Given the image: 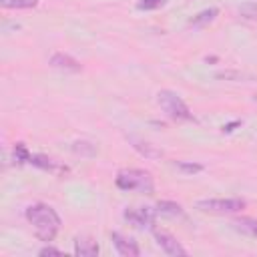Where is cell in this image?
Masks as SVG:
<instances>
[{
	"label": "cell",
	"instance_id": "ac0fdd59",
	"mask_svg": "<svg viewBox=\"0 0 257 257\" xmlns=\"http://www.w3.org/2000/svg\"><path fill=\"white\" fill-rule=\"evenodd\" d=\"M167 4V0H137V10L149 12V10H159Z\"/></svg>",
	"mask_w": 257,
	"mask_h": 257
},
{
	"label": "cell",
	"instance_id": "7a4b0ae2",
	"mask_svg": "<svg viewBox=\"0 0 257 257\" xmlns=\"http://www.w3.org/2000/svg\"><path fill=\"white\" fill-rule=\"evenodd\" d=\"M114 185L120 191H141L145 195L155 193V181L149 171L143 169H122L114 177Z\"/></svg>",
	"mask_w": 257,
	"mask_h": 257
},
{
	"label": "cell",
	"instance_id": "7402d4cb",
	"mask_svg": "<svg viewBox=\"0 0 257 257\" xmlns=\"http://www.w3.org/2000/svg\"><path fill=\"white\" fill-rule=\"evenodd\" d=\"M253 100H255V102H257V94H255V96H253Z\"/></svg>",
	"mask_w": 257,
	"mask_h": 257
},
{
	"label": "cell",
	"instance_id": "d6986e66",
	"mask_svg": "<svg viewBox=\"0 0 257 257\" xmlns=\"http://www.w3.org/2000/svg\"><path fill=\"white\" fill-rule=\"evenodd\" d=\"M239 14L247 20H257V2H247L239 6Z\"/></svg>",
	"mask_w": 257,
	"mask_h": 257
},
{
	"label": "cell",
	"instance_id": "5bb4252c",
	"mask_svg": "<svg viewBox=\"0 0 257 257\" xmlns=\"http://www.w3.org/2000/svg\"><path fill=\"white\" fill-rule=\"evenodd\" d=\"M233 227L239 229L241 233H247L251 237H257V219H251V217H239L233 221Z\"/></svg>",
	"mask_w": 257,
	"mask_h": 257
},
{
	"label": "cell",
	"instance_id": "8fae6325",
	"mask_svg": "<svg viewBox=\"0 0 257 257\" xmlns=\"http://www.w3.org/2000/svg\"><path fill=\"white\" fill-rule=\"evenodd\" d=\"M98 251H100V247L94 239H90V237H76L74 239V255L94 257V255H98Z\"/></svg>",
	"mask_w": 257,
	"mask_h": 257
},
{
	"label": "cell",
	"instance_id": "277c9868",
	"mask_svg": "<svg viewBox=\"0 0 257 257\" xmlns=\"http://www.w3.org/2000/svg\"><path fill=\"white\" fill-rule=\"evenodd\" d=\"M195 207L199 211L205 213H239L247 207L245 199L239 197H231V199H201L195 203Z\"/></svg>",
	"mask_w": 257,
	"mask_h": 257
},
{
	"label": "cell",
	"instance_id": "4fadbf2b",
	"mask_svg": "<svg viewBox=\"0 0 257 257\" xmlns=\"http://www.w3.org/2000/svg\"><path fill=\"white\" fill-rule=\"evenodd\" d=\"M155 209H157V213L167 215V217H183L185 215L183 207L179 203H175V201H159Z\"/></svg>",
	"mask_w": 257,
	"mask_h": 257
},
{
	"label": "cell",
	"instance_id": "30bf717a",
	"mask_svg": "<svg viewBox=\"0 0 257 257\" xmlns=\"http://www.w3.org/2000/svg\"><path fill=\"white\" fill-rule=\"evenodd\" d=\"M128 143L133 145V149L139 153V155H143L145 159H161L163 157V151L161 149H157L155 145H151V143H147V141H143V139H139V137H128Z\"/></svg>",
	"mask_w": 257,
	"mask_h": 257
},
{
	"label": "cell",
	"instance_id": "ba28073f",
	"mask_svg": "<svg viewBox=\"0 0 257 257\" xmlns=\"http://www.w3.org/2000/svg\"><path fill=\"white\" fill-rule=\"evenodd\" d=\"M48 64L56 70H62V72H80L82 70V64L70 56V54H64V52H54L48 60Z\"/></svg>",
	"mask_w": 257,
	"mask_h": 257
},
{
	"label": "cell",
	"instance_id": "52a82bcc",
	"mask_svg": "<svg viewBox=\"0 0 257 257\" xmlns=\"http://www.w3.org/2000/svg\"><path fill=\"white\" fill-rule=\"evenodd\" d=\"M110 241H112L116 253L122 255V257H139L141 255L139 243L135 239H131V237H124L122 233H116V231L110 233Z\"/></svg>",
	"mask_w": 257,
	"mask_h": 257
},
{
	"label": "cell",
	"instance_id": "9c48e42d",
	"mask_svg": "<svg viewBox=\"0 0 257 257\" xmlns=\"http://www.w3.org/2000/svg\"><path fill=\"white\" fill-rule=\"evenodd\" d=\"M30 165L36 167V169L54 173V175H62V173L68 171L64 165H60L58 161H54L52 157H46V155H32V157H30Z\"/></svg>",
	"mask_w": 257,
	"mask_h": 257
},
{
	"label": "cell",
	"instance_id": "2e32d148",
	"mask_svg": "<svg viewBox=\"0 0 257 257\" xmlns=\"http://www.w3.org/2000/svg\"><path fill=\"white\" fill-rule=\"evenodd\" d=\"M0 6L6 10H26L38 6V0H0Z\"/></svg>",
	"mask_w": 257,
	"mask_h": 257
},
{
	"label": "cell",
	"instance_id": "6da1fadb",
	"mask_svg": "<svg viewBox=\"0 0 257 257\" xmlns=\"http://www.w3.org/2000/svg\"><path fill=\"white\" fill-rule=\"evenodd\" d=\"M24 215H26V221L32 225L34 235H36L38 241H44V243L54 241V237L60 231L62 221H60L58 213L50 205H46V203H34L30 207H26Z\"/></svg>",
	"mask_w": 257,
	"mask_h": 257
},
{
	"label": "cell",
	"instance_id": "8992f818",
	"mask_svg": "<svg viewBox=\"0 0 257 257\" xmlns=\"http://www.w3.org/2000/svg\"><path fill=\"white\" fill-rule=\"evenodd\" d=\"M153 235H155L157 245H159L167 255H173V257H185V255H187V249H185V247H183L171 233L153 227Z\"/></svg>",
	"mask_w": 257,
	"mask_h": 257
},
{
	"label": "cell",
	"instance_id": "9a60e30c",
	"mask_svg": "<svg viewBox=\"0 0 257 257\" xmlns=\"http://www.w3.org/2000/svg\"><path fill=\"white\" fill-rule=\"evenodd\" d=\"M30 157H32V153L28 151V147H26L24 143H16V145H14V149H12V159H14L16 165H26V163H30Z\"/></svg>",
	"mask_w": 257,
	"mask_h": 257
},
{
	"label": "cell",
	"instance_id": "e0dca14e",
	"mask_svg": "<svg viewBox=\"0 0 257 257\" xmlns=\"http://www.w3.org/2000/svg\"><path fill=\"white\" fill-rule=\"evenodd\" d=\"M173 165H175V169H179L181 173H187V175H195V173H201V171H203V165H199V163H187V161H175Z\"/></svg>",
	"mask_w": 257,
	"mask_h": 257
},
{
	"label": "cell",
	"instance_id": "ffe728a7",
	"mask_svg": "<svg viewBox=\"0 0 257 257\" xmlns=\"http://www.w3.org/2000/svg\"><path fill=\"white\" fill-rule=\"evenodd\" d=\"M38 255H62V251L60 249H56V247H52V245H46V247H42L40 251H38Z\"/></svg>",
	"mask_w": 257,
	"mask_h": 257
},
{
	"label": "cell",
	"instance_id": "7c38bea8",
	"mask_svg": "<svg viewBox=\"0 0 257 257\" xmlns=\"http://www.w3.org/2000/svg\"><path fill=\"white\" fill-rule=\"evenodd\" d=\"M217 16H219V8H205V10L197 12V14L189 20V26H193V28H203V26L211 24Z\"/></svg>",
	"mask_w": 257,
	"mask_h": 257
},
{
	"label": "cell",
	"instance_id": "44dd1931",
	"mask_svg": "<svg viewBox=\"0 0 257 257\" xmlns=\"http://www.w3.org/2000/svg\"><path fill=\"white\" fill-rule=\"evenodd\" d=\"M235 126H241V120H235V122H231V124H225V126H223V133H231Z\"/></svg>",
	"mask_w": 257,
	"mask_h": 257
},
{
	"label": "cell",
	"instance_id": "5b68a950",
	"mask_svg": "<svg viewBox=\"0 0 257 257\" xmlns=\"http://www.w3.org/2000/svg\"><path fill=\"white\" fill-rule=\"evenodd\" d=\"M124 221L137 229H153L157 219V209L153 207H126L122 213Z\"/></svg>",
	"mask_w": 257,
	"mask_h": 257
},
{
	"label": "cell",
	"instance_id": "3957f363",
	"mask_svg": "<svg viewBox=\"0 0 257 257\" xmlns=\"http://www.w3.org/2000/svg\"><path fill=\"white\" fill-rule=\"evenodd\" d=\"M157 102H159V106L163 108V112L171 118V120H175V122H189V120H195L193 118V112L189 110V106L185 104V100L177 94V92H173V90H159V94H157Z\"/></svg>",
	"mask_w": 257,
	"mask_h": 257
}]
</instances>
